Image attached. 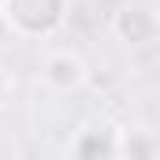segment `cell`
<instances>
[{"label": "cell", "instance_id": "obj_1", "mask_svg": "<svg viewBox=\"0 0 160 160\" xmlns=\"http://www.w3.org/2000/svg\"><path fill=\"white\" fill-rule=\"evenodd\" d=\"M38 8L48 19H60V0H4L8 22H15L22 34H45V22L38 19Z\"/></svg>", "mask_w": 160, "mask_h": 160}, {"label": "cell", "instance_id": "obj_2", "mask_svg": "<svg viewBox=\"0 0 160 160\" xmlns=\"http://www.w3.org/2000/svg\"><path fill=\"white\" fill-rule=\"evenodd\" d=\"M45 82L56 86V89H78L86 82V63H82L78 52L63 48V52H52L45 60Z\"/></svg>", "mask_w": 160, "mask_h": 160}]
</instances>
